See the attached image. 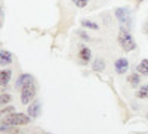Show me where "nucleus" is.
I'll return each mask as SVG.
<instances>
[{"label": "nucleus", "mask_w": 148, "mask_h": 134, "mask_svg": "<svg viewBox=\"0 0 148 134\" xmlns=\"http://www.w3.org/2000/svg\"><path fill=\"white\" fill-rule=\"evenodd\" d=\"M139 80H141V78H139V75L136 74V72L129 75V83H130V86H132V87H136L138 84H139Z\"/></svg>", "instance_id": "obj_16"}, {"label": "nucleus", "mask_w": 148, "mask_h": 134, "mask_svg": "<svg viewBox=\"0 0 148 134\" xmlns=\"http://www.w3.org/2000/svg\"><path fill=\"white\" fill-rule=\"evenodd\" d=\"M28 116L30 118H37L39 116V114H40V103H39V100H33V103H30V106H28Z\"/></svg>", "instance_id": "obj_7"}, {"label": "nucleus", "mask_w": 148, "mask_h": 134, "mask_svg": "<svg viewBox=\"0 0 148 134\" xmlns=\"http://www.w3.org/2000/svg\"><path fill=\"white\" fill-rule=\"evenodd\" d=\"M10 77H12V71L10 69L0 71V86H2V87L8 86V83L10 81Z\"/></svg>", "instance_id": "obj_8"}, {"label": "nucleus", "mask_w": 148, "mask_h": 134, "mask_svg": "<svg viewBox=\"0 0 148 134\" xmlns=\"http://www.w3.org/2000/svg\"><path fill=\"white\" fill-rule=\"evenodd\" d=\"M138 72L144 75H148V59H142L141 64L138 65Z\"/></svg>", "instance_id": "obj_14"}, {"label": "nucleus", "mask_w": 148, "mask_h": 134, "mask_svg": "<svg viewBox=\"0 0 148 134\" xmlns=\"http://www.w3.org/2000/svg\"><path fill=\"white\" fill-rule=\"evenodd\" d=\"M10 100H12L10 94H0V106H3V105L9 103Z\"/></svg>", "instance_id": "obj_17"}, {"label": "nucleus", "mask_w": 148, "mask_h": 134, "mask_svg": "<svg viewBox=\"0 0 148 134\" xmlns=\"http://www.w3.org/2000/svg\"><path fill=\"white\" fill-rule=\"evenodd\" d=\"M19 134H24V133H19Z\"/></svg>", "instance_id": "obj_22"}, {"label": "nucleus", "mask_w": 148, "mask_h": 134, "mask_svg": "<svg viewBox=\"0 0 148 134\" xmlns=\"http://www.w3.org/2000/svg\"><path fill=\"white\" fill-rule=\"evenodd\" d=\"M34 97H36V86H34V83L27 84V86H24L21 89V102L24 105H30V102L34 100Z\"/></svg>", "instance_id": "obj_3"}, {"label": "nucleus", "mask_w": 148, "mask_h": 134, "mask_svg": "<svg viewBox=\"0 0 148 134\" xmlns=\"http://www.w3.org/2000/svg\"><path fill=\"white\" fill-rule=\"evenodd\" d=\"M73 3L79 6V7H84L86 5H88V0H73Z\"/></svg>", "instance_id": "obj_19"}, {"label": "nucleus", "mask_w": 148, "mask_h": 134, "mask_svg": "<svg viewBox=\"0 0 148 134\" xmlns=\"http://www.w3.org/2000/svg\"><path fill=\"white\" fill-rule=\"evenodd\" d=\"M79 58H80L82 62L88 64L89 60H90V50H89L88 47H82V49H80V52H79Z\"/></svg>", "instance_id": "obj_10"}, {"label": "nucleus", "mask_w": 148, "mask_h": 134, "mask_svg": "<svg viewBox=\"0 0 148 134\" xmlns=\"http://www.w3.org/2000/svg\"><path fill=\"white\" fill-rule=\"evenodd\" d=\"M92 68H93V71H96V72H101V71H104V68H105V62H104L102 59H95Z\"/></svg>", "instance_id": "obj_13"}, {"label": "nucleus", "mask_w": 148, "mask_h": 134, "mask_svg": "<svg viewBox=\"0 0 148 134\" xmlns=\"http://www.w3.org/2000/svg\"><path fill=\"white\" fill-rule=\"evenodd\" d=\"M31 83H34L33 75H30V74H22V75H19V78L16 80L15 87H16V89H22L24 86H27V84H31Z\"/></svg>", "instance_id": "obj_6"}, {"label": "nucleus", "mask_w": 148, "mask_h": 134, "mask_svg": "<svg viewBox=\"0 0 148 134\" xmlns=\"http://www.w3.org/2000/svg\"><path fill=\"white\" fill-rule=\"evenodd\" d=\"M30 116L28 115H24V114H15V112H12L9 115H6L3 119H2V124L3 125H27L30 122Z\"/></svg>", "instance_id": "obj_1"}, {"label": "nucleus", "mask_w": 148, "mask_h": 134, "mask_svg": "<svg viewBox=\"0 0 148 134\" xmlns=\"http://www.w3.org/2000/svg\"><path fill=\"white\" fill-rule=\"evenodd\" d=\"M119 43L121 46V49L125 52H132L136 49V43H135L133 37L125 30V28H121L120 32H119Z\"/></svg>", "instance_id": "obj_2"}, {"label": "nucleus", "mask_w": 148, "mask_h": 134, "mask_svg": "<svg viewBox=\"0 0 148 134\" xmlns=\"http://www.w3.org/2000/svg\"><path fill=\"white\" fill-rule=\"evenodd\" d=\"M82 27L90 28V30H99V25H98L96 22H92V21H88V19H83L82 21Z\"/></svg>", "instance_id": "obj_15"}, {"label": "nucleus", "mask_w": 148, "mask_h": 134, "mask_svg": "<svg viewBox=\"0 0 148 134\" xmlns=\"http://www.w3.org/2000/svg\"><path fill=\"white\" fill-rule=\"evenodd\" d=\"M116 16H117V19L120 22L129 25V22H130V12H129L127 7H119V9H116Z\"/></svg>", "instance_id": "obj_4"}, {"label": "nucleus", "mask_w": 148, "mask_h": 134, "mask_svg": "<svg viewBox=\"0 0 148 134\" xmlns=\"http://www.w3.org/2000/svg\"><path fill=\"white\" fill-rule=\"evenodd\" d=\"M9 64H12V53L8 50H0V65L6 66Z\"/></svg>", "instance_id": "obj_9"}, {"label": "nucleus", "mask_w": 148, "mask_h": 134, "mask_svg": "<svg viewBox=\"0 0 148 134\" xmlns=\"http://www.w3.org/2000/svg\"><path fill=\"white\" fill-rule=\"evenodd\" d=\"M12 111H15L14 106H8V108H3L2 111H0V116L2 115H6V114H12Z\"/></svg>", "instance_id": "obj_18"}, {"label": "nucleus", "mask_w": 148, "mask_h": 134, "mask_svg": "<svg viewBox=\"0 0 148 134\" xmlns=\"http://www.w3.org/2000/svg\"><path fill=\"white\" fill-rule=\"evenodd\" d=\"M136 97H138V99H148V84H145V86L138 89Z\"/></svg>", "instance_id": "obj_12"}, {"label": "nucleus", "mask_w": 148, "mask_h": 134, "mask_svg": "<svg viewBox=\"0 0 148 134\" xmlns=\"http://www.w3.org/2000/svg\"><path fill=\"white\" fill-rule=\"evenodd\" d=\"M114 68H116V71H117V74L125 75L126 72H127V69H129V62H127V59H125V58L117 59L116 64H114Z\"/></svg>", "instance_id": "obj_5"}, {"label": "nucleus", "mask_w": 148, "mask_h": 134, "mask_svg": "<svg viewBox=\"0 0 148 134\" xmlns=\"http://www.w3.org/2000/svg\"><path fill=\"white\" fill-rule=\"evenodd\" d=\"M80 37H82V39H84V40H90V39H89V35L86 34V32H83V31L80 32Z\"/></svg>", "instance_id": "obj_20"}, {"label": "nucleus", "mask_w": 148, "mask_h": 134, "mask_svg": "<svg viewBox=\"0 0 148 134\" xmlns=\"http://www.w3.org/2000/svg\"><path fill=\"white\" fill-rule=\"evenodd\" d=\"M0 133H6V134H19V128L16 125H3L0 127Z\"/></svg>", "instance_id": "obj_11"}, {"label": "nucleus", "mask_w": 148, "mask_h": 134, "mask_svg": "<svg viewBox=\"0 0 148 134\" xmlns=\"http://www.w3.org/2000/svg\"><path fill=\"white\" fill-rule=\"evenodd\" d=\"M0 15H2V7H0Z\"/></svg>", "instance_id": "obj_21"}]
</instances>
